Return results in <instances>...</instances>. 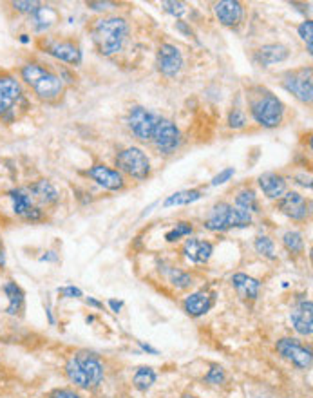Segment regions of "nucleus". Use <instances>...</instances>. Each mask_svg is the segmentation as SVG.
I'll use <instances>...</instances> for the list:
<instances>
[{"mask_svg":"<svg viewBox=\"0 0 313 398\" xmlns=\"http://www.w3.org/2000/svg\"><path fill=\"white\" fill-rule=\"evenodd\" d=\"M299 37L302 38V40L308 44V53H312V49H313V44H312V40H313V22L312 20H305L302 22L301 25H299Z\"/></svg>","mask_w":313,"mask_h":398,"instance_id":"f704fd0d","label":"nucleus"},{"mask_svg":"<svg viewBox=\"0 0 313 398\" xmlns=\"http://www.w3.org/2000/svg\"><path fill=\"white\" fill-rule=\"evenodd\" d=\"M235 174V170H234V167H228V169H225L223 172H219V174L216 176V178L212 179V187H217V185H223V183H226L228 181L232 176Z\"/></svg>","mask_w":313,"mask_h":398,"instance_id":"ea45409f","label":"nucleus"},{"mask_svg":"<svg viewBox=\"0 0 313 398\" xmlns=\"http://www.w3.org/2000/svg\"><path fill=\"white\" fill-rule=\"evenodd\" d=\"M212 306L214 295L207 294V291H196V294H190L185 298V311L192 317L205 315L207 311H210Z\"/></svg>","mask_w":313,"mask_h":398,"instance_id":"aec40b11","label":"nucleus"},{"mask_svg":"<svg viewBox=\"0 0 313 398\" xmlns=\"http://www.w3.org/2000/svg\"><path fill=\"white\" fill-rule=\"evenodd\" d=\"M232 287L235 288V291H238L241 298H250V301H255L261 294V282L247 274L232 275Z\"/></svg>","mask_w":313,"mask_h":398,"instance_id":"412c9836","label":"nucleus"},{"mask_svg":"<svg viewBox=\"0 0 313 398\" xmlns=\"http://www.w3.org/2000/svg\"><path fill=\"white\" fill-rule=\"evenodd\" d=\"M214 11H216V17L219 18V22L223 25H226V28H234V25H238L243 20V6L239 4L238 0L217 2L214 6Z\"/></svg>","mask_w":313,"mask_h":398,"instance_id":"f3484780","label":"nucleus"},{"mask_svg":"<svg viewBox=\"0 0 313 398\" xmlns=\"http://www.w3.org/2000/svg\"><path fill=\"white\" fill-rule=\"evenodd\" d=\"M47 398H82L78 393H75L73 390H53Z\"/></svg>","mask_w":313,"mask_h":398,"instance_id":"a19ab883","label":"nucleus"},{"mask_svg":"<svg viewBox=\"0 0 313 398\" xmlns=\"http://www.w3.org/2000/svg\"><path fill=\"white\" fill-rule=\"evenodd\" d=\"M22 98L20 83L9 75H0V116H4Z\"/></svg>","mask_w":313,"mask_h":398,"instance_id":"f8f14e48","label":"nucleus"},{"mask_svg":"<svg viewBox=\"0 0 313 398\" xmlns=\"http://www.w3.org/2000/svg\"><path fill=\"white\" fill-rule=\"evenodd\" d=\"M283 85L286 91L292 92L295 98L301 102L312 104L313 98V83H312V69H297L286 75L283 80Z\"/></svg>","mask_w":313,"mask_h":398,"instance_id":"423d86ee","label":"nucleus"},{"mask_svg":"<svg viewBox=\"0 0 313 398\" xmlns=\"http://www.w3.org/2000/svg\"><path fill=\"white\" fill-rule=\"evenodd\" d=\"M46 51L51 56L59 59L60 62L71 64V66H78L82 62V51L75 44H71V42L49 40L46 44Z\"/></svg>","mask_w":313,"mask_h":398,"instance_id":"2eb2a0df","label":"nucleus"},{"mask_svg":"<svg viewBox=\"0 0 313 398\" xmlns=\"http://www.w3.org/2000/svg\"><path fill=\"white\" fill-rule=\"evenodd\" d=\"M250 111L257 123L271 129L283 121L284 105L276 95H271L270 91H263L250 100Z\"/></svg>","mask_w":313,"mask_h":398,"instance_id":"20e7f679","label":"nucleus"},{"mask_svg":"<svg viewBox=\"0 0 313 398\" xmlns=\"http://www.w3.org/2000/svg\"><path fill=\"white\" fill-rule=\"evenodd\" d=\"M109 306L113 308V311H116L118 313V311L121 310V306H123V303H121V301H114L113 298V301H109Z\"/></svg>","mask_w":313,"mask_h":398,"instance_id":"a18cd8bd","label":"nucleus"},{"mask_svg":"<svg viewBox=\"0 0 313 398\" xmlns=\"http://www.w3.org/2000/svg\"><path fill=\"white\" fill-rule=\"evenodd\" d=\"M31 194L42 205H54L59 201V192H56V188H54L49 181H46V179L33 183V185H31Z\"/></svg>","mask_w":313,"mask_h":398,"instance_id":"b1692460","label":"nucleus"},{"mask_svg":"<svg viewBox=\"0 0 313 398\" xmlns=\"http://www.w3.org/2000/svg\"><path fill=\"white\" fill-rule=\"evenodd\" d=\"M293 324V330H295L299 335L309 337L313 333V304L312 301H299L295 304V308L292 310V315H290Z\"/></svg>","mask_w":313,"mask_h":398,"instance_id":"ddd939ff","label":"nucleus"},{"mask_svg":"<svg viewBox=\"0 0 313 398\" xmlns=\"http://www.w3.org/2000/svg\"><path fill=\"white\" fill-rule=\"evenodd\" d=\"M230 210H232V205L225 203V201L217 203L210 210L209 217H207L205 229L210 230V232H225V230H228Z\"/></svg>","mask_w":313,"mask_h":398,"instance_id":"6ab92c4d","label":"nucleus"},{"mask_svg":"<svg viewBox=\"0 0 313 398\" xmlns=\"http://www.w3.org/2000/svg\"><path fill=\"white\" fill-rule=\"evenodd\" d=\"M142 348L145 349V351H149V353H152V355H158V351L156 349H152L151 346H147V344H142Z\"/></svg>","mask_w":313,"mask_h":398,"instance_id":"de8ad7c7","label":"nucleus"},{"mask_svg":"<svg viewBox=\"0 0 313 398\" xmlns=\"http://www.w3.org/2000/svg\"><path fill=\"white\" fill-rule=\"evenodd\" d=\"M56 18H59V15H56V11H54L53 8H49V6H40V8L33 13V24L38 31H44L47 30V28H51V25L56 22Z\"/></svg>","mask_w":313,"mask_h":398,"instance_id":"393cba45","label":"nucleus"},{"mask_svg":"<svg viewBox=\"0 0 313 398\" xmlns=\"http://www.w3.org/2000/svg\"><path fill=\"white\" fill-rule=\"evenodd\" d=\"M161 6L165 11L171 13V15H174V17H181V15H185V11H187V8H185L183 2H174V0L163 2Z\"/></svg>","mask_w":313,"mask_h":398,"instance_id":"c9c22d12","label":"nucleus"},{"mask_svg":"<svg viewBox=\"0 0 313 398\" xmlns=\"http://www.w3.org/2000/svg\"><path fill=\"white\" fill-rule=\"evenodd\" d=\"M201 199V192L200 191H181L176 192V194L168 195L165 201H163V207H181V205H190L194 201Z\"/></svg>","mask_w":313,"mask_h":398,"instance_id":"bb28decb","label":"nucleus"},{"mask_svg":"<svg viewBox=\"0 0 313 398\" xmlns=\"http://www.w3.org/2000/svg\"><path fill=\"white\" fill-rule=\"evenodd\" d=\"M168 279H171V282L174 284L176 288H180V290H185V288H188L190 284H192V277L187 274V272H181V270H168Z\"/></svg>","mask_w":313,"mask_h":398,"instance_id":"72a5a7b5","label":"nucleus"},{"mask_svg":"<svg viewBox=\"0 0 313 398\" xmlns=\"http://www.w3.org/2000/svg\"><path fill=\"white\" fill-rule=\"evenodd\" d=\"M288 56H290V51L286 46H283V44H268V46H263L259 51H257L255 60H257L263 67H268L271 66V64L284 62Z\"/></svg>","mask_w":313,"mask_h":398,"instance_id":"4be33fe9","label":"nucleus"},{"mask_svg":"<svg viewBox=\"0 0 313 398\" xmlns=\"http://www.w3.org/2000/svg\"><path fill=\"white\" fill-rule=\"evenodd\" d=\"M87 176L92 178L100 187L107 188V191H121L125 181L123 176L114 169H109L107 165H94L87 170Z\"/></svg>","mask_w":313,"mask_h":398,"instance_id":"4468645a","label":"nucleus"},{"mask_svg":"<svg viewBox=\"0 0 313 398\" xmlns=\"http://www.w3.org/2000/svg\"><path fill=\"white\" fill-rule=\"evenodd\" d=\"M89 8L97 9V11H102V9H109L113 8L114 4H111V2H89Z\"/></svg>","mask_w":313,"mask_h":398,"instance_id":"c03bdc74","label":"nucleus"},{"mask_svg":"<svg viewBox=\"0 0 313 398\" xmlns=\"http://www.w3.org/2000/svg\"><path fill=\"white\" fill-rule=\"evenodd\" d=\"M252 224V214L243 208L232 207L230 210V221H228V230L230 229H247Z\"/></svg>","mask_w":313,"mask_h":398,"instance_id":"c756f323","label":"nucleus"},{"mask_svg":"<svg viewBox=\"0 0 313 398\" xmlns=\"http://www.w3.org/2000/svg\"><path fill=\"white\" fill-rule=\"evenodd\" d=\"M176 30L178 31H181V33L185 35V37H194V31L190 30V28H188L187 24H185V22H176Z\"/></svg>","mask_w":313,"mask_h":398,"instance_id":"37998d69","label":"nucleus"},{"mask_svg":"<svg viewBox=\"0 0 313 398\" xmlns=\"http://www.w3.org/2000/svg\"><path fill=\"white\" fill-rule=\"evenodd\" d=\"M0 266H4V248H2V243H0Z\"/></svg>","mask_w":313,"mask_h":398,"instance_id":"09e8293b","label":"nucleus"},{"mask_svg":"<svg viewBox=\"0 0 313 398\" xmlns=\"http://www.w3.org/2000/svg\"><path fill=\"white\" fill-rule=\"evenodd\" d=\"M254 246H255V250H257V253H261L263 258L276 259V246H274V241H271L268 236L257 237L254 243Z\"/></svg>","mask_w":313,"mask_h":398,"instance_id":"2f4dec72","label":"nucleus"},{"mask_svg":"<svg viewBox=\"0 0 313 398\" xmlns=\"http://www.w3.org/2000/svg\"><path fill=\"white\" fill-rule=\"evenodd\" d=\"M276 348L277 351H279L281 357H284L286 361L292 362L295 368L299 369L312 368V362H313L312 351H309L308 348H305L299 340L288 339V337H286V339L277 340Z\"/></svg>","mask_w":313,"mask_h":398,"instance_id":"0eeeda50","label":"nucleus"},{"mask_svg":"<svg viewBox=\"0 0 313 398\" xmlns=\"http://www.w3.org/2000/svg\"><path fill=\"white\" fill-rule=\"evenodd\" d=\"M156 66L161 75L176 76L183 67V56H181V51L178 49L172 44H161L158 49V56H156Z\"/></svg>","mask_w":313,"mask_h":398,"instance_id":"9d476101","label":"nucleus"},{"mask_svg":"<svg viewBox=\"0 0 313 398\" xmlns=\"http://www.w3.org/2000/svg\"><path fill=\"white\" fill-rule=\"evenodd\" d=\"M234 207L243 208L247 212H259V203H257V195H255L254 191L247 188V191H241L238 195H235V205Z\"/></svg>","mask_w":313,"mask_h":398,"instance_id":"c85d7f7f","label":"nucleus"},{"mask_svg":"<svg viewBox=\"0 0 313 398\" xmlns=\"http://www.w3.org/2000/svg\"><path fill=\"white\" fill-rule=\"evenodd\" d=\"M116 167L134 179H145L151 174V162L138 147H129L116 156Z\"/></svg>","mask_w":313,"mask_h":398,"instance_id":"39448f33","label":"nucleus"},{"mask_svg":"<svg viewBox=\"0 0 313 398\" xmlns=\"http://www.w3.org/2000/svg\"><path fill=\"white\" fill-rule=\"evenodd\" d=\"M185 258L190 259L192 263L197 265H203V263H209V259L212 258L214 246L212 243L203 239H188L183 246Z\"/></svg>","mask_w":313,"mask_h":398,"instance_id":"a211bd4d","label":"nucleus"},{"mask_svg":"<svg viewBox=\"0 0 313 398\" xmlns=\"http://www.w3.org/2000/svg\"><path fill=\"white\" fill-rule=\"evenodd\" d=\"M59 294L62 295V297H67V298H78V297H82V290H80V288H75V287L60 288Z\"/></svg>","mask_w":313,"mask_h":398,"instance_id":"79ce46f5","label":"nucleus"},{"mask_svg":"<svg viewBox=\"0 0 313 398\" xmlns=\"http://www.w3.org/2000/svg\"><path fill=\"white\" fill-rule=\"evenodd\" d=\"M4 291L9 298L8 313L15 315V313H18V311L22 310V306H24V291L20 290V287H17V284H15V282H11V281L6 282Z\"/></svg>","mask_w":313,"mask_h":398,"instance_id":"a878e982","label":"nucleus"},{"mask_svg":"<svg viewBox=\"0 0 313 398\" xmlns=\"http://www.w3.org/2000/svg\"><path fill=\"white\" fill-rule=\"evenodd\" d=\"M159 118L145 107H133L129 112V127L138 140H152Z\"/></svg>","mask_w":313,"mask_h":398,"instance_id":"6e6552de","label":"nucleus"},{"mask_svg":"<svg viewBox=\"0 0 313 398\" xmlns=\"http://www.w3.org/2000/svg\"><path fill=\"white\" fill-rule=\"evenodd\" d=\"M283 245L284 248L292 253H302L305 250V239L299 232H286L283 236Z\"/></svg>","mask_w":313,"mask_h":398,"instance_id":"7c9ffc66","label":"nucleus"},{"mask_svg":"<svg viewBox=\"0 0 313 398\" xmlns=\"http://www.w3.org/2000/svg\"><path fill=\"white\" fill-rule=\"evenodd\" d=\"M9 199L13 201V210L15 214L27 221H38L42 219V212L40 208L33 207V201L25 192L22 191H11L9 192Z\"/></svg>","mask_w":313,"mask_h":398,"instance_id":"dca6fc26","label":"nucleus"},{"mask_svg":"<svg viewBox=\"0 0 313 398\" xmlns=\"http://www.w3.org/2000/svg\"><path fill=\"white\" fill-rule=\"evenodd\" d=\"M67 378L80 390H91L104 378V364L91 351H78L66 364Z\"/></svg>","mask_w":313,"mask_h":398,"instance_id":"f257e3e1","label":"nucleus"},{"mask_svg":"<svg viewBox=\"0 0 313 398\" xmlns=\"http://www.w3.org/2000/svg\"><path fill=\"white\" fill-rule=\"evenodd\" d=\"M205 378H207V382H209V384H212V386H219V384H223V382H225V371H223L221 368L214 366L209 373H207Z\"/></svg>","mask_w":313,"mask_h":398,"instance_id":"e433bc0d","label":"nucleus"},{"mask_svg":"<svg viewBox=\"0 0 313 398\" xmlns=\"http://www.w3.org/2000/svg\"><path fill=\"white\" fill-rule=\"evenodd\" d=\"M183 398H196V397H192V394H185Z\"/></svg>","mask_w":313,"mask_h":398,"instance_id":"8fccbe9b","label":"nucleus"},{"mask_svg":"<svg viewBox=\"0 0 313 398\" xmlns=\"http://www.w3.org/2000/svg\"><path fill=\"white\" fill-rule=\"evenodd\" d=\"M192 224L190 223H183V221H181V223H178L174 227V229L172 230H168L167 234H165V239L168 241V243H176V241H180L181 237H187V236H190V234H192Z\"/></svg>","mask_w":313,"mask_h":398,"instance_id":"473e14b6","label":"nucleus"},{"mask_svg":"<svg viewBox=\"0 0 313 398\" xmlns=\"http://www.w3.org/2000/svg\"><path fill=\"white\" fill-rule=\"evenodd\" d=\"M279 210L292 221H306L309 217V203L299 192H284L279 199Z\"/></svg>","mask_w":313,"mask_h":398,"instance_id":"9b49d317","label":"nucleus"},{"mask_svg":"<svg viewBox=\"0 0 313 398\" xmlns=\"http://www.w3.org/2000/svg\"><path fill=\"white\" fill-rule=\"evenodd\" d=\"M85 303H87V304H91V306H94V308H104V304H102V303H98V301H94V298H91V297H89V298H85Z\"/></svg>","mask_w":313,"mask_h":398,"instance_id":"49530a36","label":"nucleus"},{"mask_svg":"<svg viewBox=\"0 0 313 398\" xmlns=\"http://www.w3.org/2000/svg\"><path fill=\"white\" fill-rule=\"evenodd\" d=\"M91 33L97 49L105 56H109V54L121 51L127 40V35H129V25H127L125 18H102L92 25Z\"/></svg>","mask_w":313,"mask_h":398,"instance_id":"f03ea898","label":"nucleus"},{"mask_svg":"<svg viewBox=\"0 0 313 398\" xmlns=\"http://www.w3.org/2000/svg\"><path fill=\"white\" fill-rule=\"evenodd\" d=\"M154 382H156V373L152 368H140L133 377V384L138 391L151 390Z\"/></svg>","mask_w":313,"mask_h":398,"instance_id":"cd10ccee","label":"nucleus"},{"mask_svg":"<svg viewBox=\"0 0 313 398\" xmlns=\"http://www.w3.org/2000/svg\"><path fill=\"white\" fill-rule=\"evenodd\" d=\"M259 187L266 194V198L281 199L286 192V181H284L283 176L266 172V174L259 176Z\"/></svg>","mask_w":313,"mask_h":398,"instance_id":"5701e85b","label":"nucleus"},{"mask_svg":"<svg viewBox=\"0 0 313 398\" xmlns=\"http://www.w3.org/2000/svg\"><path fill=\"white\" fill-rule=\"evenodd\" d=\"M40 6H42L40 2H13V8L17 9V11L30 13V15H33Z\"/></svg>","mask_w":313,"mask_h":398,"instance_id":"58836bf2","label":"nucleus"},{"mask_svg":"<svg viewBox=\"0 0 313 398\" xmlns=\"http://www.w3.org/2000/svg\"><path fill=\"white\" fill-rule=\"evenodd\" d=\"M22 78L27 85L35 89L38 98L51 102V100H56L62 95V80L54 73L47 71L46 67L38 66V64H25L22 67Z\"/></svg>","mask_w":313,"mask_h":398,"instance_id":"7ed1b4c3","label":"nucleus"},{"mask_svg":"<svg viewBox=\"0 0 313 398\" xmlns=\"http://www.w3.org/2000/svg\"><path fill=\"white\" fill-rule=\"evenodd\" d=\"M245 123H247V118H245L243 111H239V109H234V111L230 112L228 125L232 127V129H241Z\"/></svg>","mask_w":313,"mask_h":398,"instance_id":"4c0bfd02","label":"nucleus"},{"mask_svg":"<svg viewBox=\"0 0 313 398\" xmlns=\"http://www.w3.org/2000/svg\"><path fill=\"white\" fill-rule=\"evenodd\" d=\"M152 141H154L156 147H158L161 152L165 154L172 152V150H176L178 149V145H180L181 141L180 129H178L176 123H172L171 120H163V118H159L158 125H156L154 129V134H152Z\"/></svg>","mask_w":313,"mask_h":398,"instance_id":"1a4fd4ad","label":"nucleus"}]
</instances>
